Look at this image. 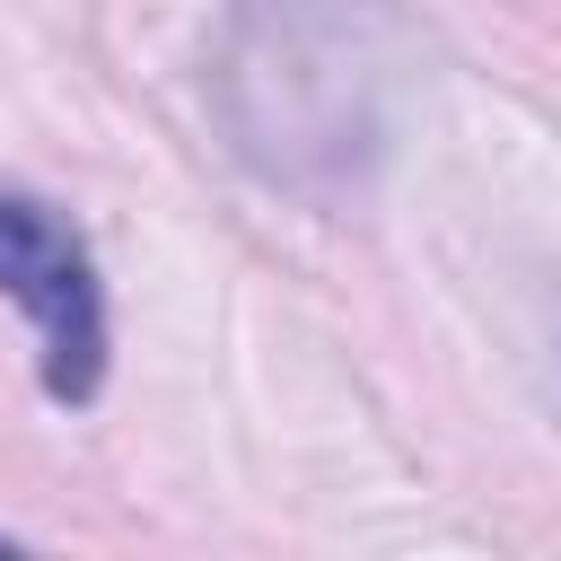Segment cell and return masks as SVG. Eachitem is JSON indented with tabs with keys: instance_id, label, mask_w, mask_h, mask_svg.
I'll use <instances>...</instances> for the list:
<instances>
[{
	"instance_id": "1",
	"label": "cell",
	"mask_w": 561,
	"mask_h": 561,
	"mask_svg": "<svg viewBox=\"0 0 561 561\" xmlns=\"http://www.w3.org/2000/svg\"><path fill=\"white\" fill-rule=\"evenodd\" d=\"M377 9L359 0H254L219 53V114L272 184L351 175L377 149Z\"/></svg>"
},
{
	"instance_id": "2",
	"label": "cell",
	"mask_w": 561,
	"mask_h": 561,
	"mask_svg": "<svg viewBox=\"0 0 561 561\" xmlns=\"http://www.w3.org/2000/svg\"><path fill=\"white\" fill-rule=\"evenodd\" d=\"M0 298H18L35 316L44 386L61 403H88L105 377V289H96L79 228L35 193H0Z\"/></svg>"
},
{
	"instance_id": "3",
	"label": "cell",
	"mask_w": 561,
	"mask_h": 561,
	"mask_svg": "<svg viewBox=\"0 0 561 561\" xmlns=\"http://www.w3.org/2000/svg\"><path fill=\"white\" fill-rule=\"evenodd\" d=\"M0 552H9V535H0Z\"/></svg>"
}]
</instances>
